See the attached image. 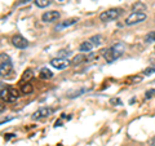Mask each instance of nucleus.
Returning <instances> with one entry per match:
<instances>
[{
	"label": "nucleus",
	"instance_id": "obj_1",
	"mask_svg": "<svg viewBox=\"0 0 155 146\" xmlns=\"http://www.w3.org/2000/svg\"><path fill=\"white\" fill-rule=\"evenodd\" d=\"M123 52H124V44L123 43H116L111 48L105 51V58L107 62H114L123 55Z\"/></svg>",
	"mask_w": 155,
	"mask_h": 146
},
{
	"label": "nucleus",
	"instance_id": "obj_2",
	"mask_svg": "<svg viewBox=\"0 0 155 146\" xmlns=\"http://www.w3.org/2000/svg\"><path fill=\"white\" fill-rule=\"evenodd\" d=\"M122 14V9H118V8H113V9H109V11H105L100 14V19L104 22H107V21H114V19L119 18V16Z\"/></svg>",
	"mask_w": 155,
	"mask_h": 146
},
{
	"label": "nucleus",
	"instance_id": "obj_3",
	"mask_svg": "<svg viewBox=\"0 0 155 146\" xmlns=\"http://www.w3.org/2000/svg\"><path fill=\"white\" fill-rule=\"evenodd\" d=\"M145 19H146V14H145L143 12H132L127 17V19H125V25L133 26V25H136V23H140V22L145 21Z\"/></svg>",
	"mask_w": 155,
	"mask_h": 146
},
{
	"label": "nucleus",
	"instance_id": "obj_4",
	"mask_svg": "<svg viewBox=\"0 0 155 146\" xmlns=\"http://www.w3.org/2000/svg\"><path fill=\"white\" fill-rule=\"evenodd\" d=\"M0 71H2V75L8 74L9 71H12V61L5 53H2L0 55Z\"/></svg>",
	"mask_w": 155,
	"mask_h": 146
},
{
	"label": "nucleus",
	"instance_id": "obj_5",
	"mask_svg": "<svg viewBox=\"0 0 155 146\" xmlns=\"http://www.w3.org/2000/svg\"><path fill=\"white\" fill-rule=\"evenodd\" d=\"M51 65L57 70H64L70 65V61L65 57H57V58H53L51 61Z\"/></svg>",
	"mask_w": 155,
	"mask_h": 146
},
{
	"label": "nucleus",
	"instance_id": "obj_6",
	"mask_svg": "<svg viewBox=\"0 0 155 146\" xmlns=\"http://www.w3.org/2000/svg\"><path fill=\"white\" fill-rule=\"evenodd\" d=\"M18 97L17 89L13 88H2V100L4 101H14Z\"/></svg>",
	"mask_w": 155,
	"mask_h": 146
},
{
	"label": "nucleus",
	"instance_id": "obj_7",
	"mask_svg": "<svg viewBox=\"0 0 155 146\" xmlns=\"http://www.w3.org/2000/svg\"><path fill=\"white\" fill-rule=\"evenodd\" d=\"M51 114H53V109H51V108H41V109H39L36 113H34L31 118L34 120H41V119L47 118V116H49Z\"/></svg>",
	"mask_w": 155,
	"mask_h": 146
},
{
	"label": "nucleus",
	"instance_id": "obj_8",
	"mask_svg": "<svg viewBox=\"0 0 155 146\" xmlns=\"http://www.w3.org/2000/svg\"><path fill=\"white\" fill-rule=\"evenodd\" d=\"M12 44L16 48H18V49H25V48H27V45H28V41L21 35H14L12 38Z\"/></svg>",
	"mask_w": 155,
	"mask_h": 146
},
{
	"label": "nucleus",
	"instance_id": "obj_9",
	"mask_svg": "<svg viewBox=\"0 0 155 146\" xmlns=\"http://www.w3.org/2000/svg\"><path fill=\"white\" fill-rule=\"evenodd\" d=\"M60 12H57V11H49V12H45V13H43V16H41V19L44 22H54L57 21L58 18H60Z\"/></svg>",
	"mask_w": 155,
	"mask_h": 146
},
{
	"label": "nucleus",
	"instance_id": "obj_10",
	"mask_svg": "<svg viewBox=\"0 0 155 146\" xmlns=\"http://www.w3.org/2000/svg\"><path fill=\"white\" fill-rule=\"evenodd\" d=\"M93 47H94V45L92 44L89 40H88V41H83V43H81V44L79 45V51H80V52H91Z\"/></svg>",
	"mask_w": 155,
	"mask_h": 146
},
{
	"label": "nucleus",
	"instance_id": "obj_11",
	"mask_svg": "<svg viewBox=\"0 0 155 146\" xmlns=\"http://www.w3.org/2000/svg\"><path fill=\"white\" fill-rule=\"evenodd\" d=\"M143 11H146V5L143 3L137 2L132 5V12H143Z\"/></svg>",
	"mask_w": 155,
	"mask_h": 146
},
{
	"label": "nucleus",
	"instance_id": "obj_12",
	"mask_svg": "<svg viewBox=\"0 0 155 146\" xmlns=\"http://www.w3.org/2000/svg\"><path fill=\"white\" fill-rule=\"evenodd\" d=\"M78 19L76 18H71V19H66L65 22H62L60 26H58V28H61V27H69V26H72V25H75Z\"/></svg>",
	"mask_w": 155,
	"mask_h": 146
},
{
	"label": "nucleus",
	"instance_id": "obj_13",
	"mask_svg": "<svg viewBox=\"0 0 155 146\" xmlns=\"http://www.w3.org/2000/svg\"><path fill=\"white\" fill-rule=\"evenodd\" d=\"M89 41H91L94 47H98L101 43H102V38H101L100 35H94V36H92V38L89 39Z\"/></svg>",
	"mask_w": 155,
	"mask_h": 146
},
{
	"label": "nucleus",
	"instance_id": "obj_14",
	"mask_svg": "<svg viewBox=\"0 0 155 146\" xmlns=\"http://www.w3.org/2000/svg\"><path fill=\"white\" fill-rule=\"evenodd\" d=\"M53 74H52V71L51 70H48V69H43L40 71V78L41 79H49V78H52Z\"/></svg>",
	"mask_w": 155,
	"mask_h": 146
},
{
	"label": "nucleus",
	"instance_id": "obj_15",
	"mask_svg": "<svg viewBox=\"0 0 155 146\" xmlns=\"http://www.w3.org/2000/svg\"><path fill=\"white\" fill-rule=\"evenodd\" d=\"M51 4V0H35V5L39 8H45Z\"/></svg>",
	"mask_w": 155,
	"mask_h": 146
},
{
	"label": "nucleus",
	"instance_id": "obj_16",
	"mask_svg": "<svg viewBox=\"0 0 155 146\" xmlns=\"http://www.w3.org/2000/svg\"><path fill=\"white\" fill-rule=\"evenodd\" d=\"M22 92H23L25 95H30V93H32V85L30 84V83H26V84L22 87Z\"/></svg>",
	"mask_w": 155,
	"mask_h": 146
},
{
	"label": "nucleus",
	"instance_id": "obj_17",
	"mask_svg": "<svg viewBox=\"0 0 155 146\" xmlns=\"http://www.w3.org/2000/svg\"><path fill=\"white\" fill-rule=\"evenodd\" d=\"M145 41H146V43H153V41H155V31H151L150 34H147V35L145 36Z\"/></svg>",
	"mask_w": 155,
	"mask_h": 146
},
{
	"label": "nucleus",
	"instance_id": "obj_18",
	"mask_svg": "<svg viewBox=\"0 0 155 146\" xmlns=\"http://www.w3.org/2000/svg\"><path fill=\"white\" fill-rule=\"evenodd\" d=\"M81 60H84V56H76L75 58H74V60H72V64H74V65H76V64H79V62L81 61Z\"/></svg>",
	"mask_w": 155,
	"mask_h": 146
},
{
	"label": "nucleus",
	"instance_id": "obj_19",
	"mask_svg": "<svg viewBox=\"0 0 155 146\" xmlns=\"http://www.w3.org/2000/svg\"><path fill=\"white\" fill-rule=\"evenodd\" d=\"M110 102H111L113 105H120V104H122V101H120L119 98H111Z\"/></svg>",
	"mask_w": 155,
	"mask_h": 146
},
{
	"label": "nucleus",
	"instance_id": "obj_20",
	"mask_svg": "<svg viewBox=\"0 0 155 146\" xmlns=\"http://www.w3.org/2000/svg\"><path fill=\"white\" fill-rule=\"evenodd\" d=\"M154 71H155L154 67H150V69H146V70H145V75H150V74H153Z\"/></svg>",
	"mask_w": 155,
	"mask_h": 146
},
{
	"label": "nucleus",
	"instance_id": "obj_21",
	"mask_svg": "<svg viewBox=\"0 0 155 146\" xmlns=\"http://www.w3.org/2000/svg\"><path fill=\"white\" fill-rule=\"evenodd\" d=\"M154 95H155V89H151V91L146 92V97H153Z\"/></svg>",
	"mask_w": 155,
	"mask_h": 146
},
{
	"label": "nucleus",
	"instance_id": "obj_22",
	"mask_svg": "<svg viewBox=\"0 0 155 146\" xmlns=\"http://www.w3.org/2000/svg\"><path fill=\"white\" fill-rule=\"evenodd\" d=\"M31 75H32V74H31V71H30V70H28V71H27V74H25V75H23V78H25V79H26V78H27V79H28V78H30Z\"/></svg>",
	"mask_w": 155,
	"mask_h": 146
},
{
	"label": "nucleus",
	"instance_id": "obj_23",
	"mask_svg": "<svg viewBox=\"0 0 155 146\" xmlns=\"http://www.w3.org/2000/svg\"><path fill=\"white\" fill-rule=\"evenodd\" d=\"M28 2H31V0H19L18 4H26V3H28Z\"/></svg>",
	"mask_w": 155,
	"mask_h": 146
},
{
	"label": "nucleus",
	"instance_id": "obj_24",
	"mask_svg": "<svg viewBox=\"0 0 155 146\" xmlns=\"http://www.w3.org/2000/svg\"><path fill=\"white\" fill-rule=\"evenodd\" d=\"M150 146H155V137L151 140V142H150Z\"/></svg>",
	"mask_w": 155,
	"mask_h": 146
},
{
	"label": "nucleus",
	"instance_id": "obj_25",
	"mask_svg": "<svg viewBox=\"0 0 155 146\" xmlns=\"http://www.w3.org/2000/svg\"><path fill=\"white\" fill-rule=\"evenodd\" d=\"M58 2H64V0H58Z\"/></svg>",
	"mask_w": 155,
	"mask_h": 146
}]
</instances>
